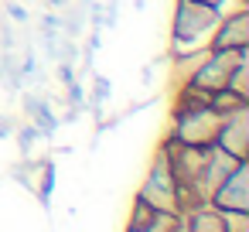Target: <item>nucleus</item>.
<instances>
[{
    "label": "nucleus",
    "mask_w": 249,
    "mask_h": 232,
    "mask_svg": "<svg viewBox=\"0 0 249 232\" xmlns=\"http://www.w3.org/2000/svg\"><path fill=\"white\" fill-rule=\"evenodd\" d=\"M218 126H222V113L205 96H195V92L181 89L167 140L178 143V147H212L215 137H218Z\"/></svg>",
    "instance_id": "nucleus-1"
},
{
    "label": "nucleus",
    "mask_w": 249,
    "mask_h": 232,
    "mask_svg": "<svg viewBox=\"0 0 249 232\" xmlns=\"http://www.w3.org/2000/svg\"><path fill=\"white\" fill-rule=\"evenodd\" d=\"M225 11H215L208 4H195V0H178L174 4V21H171V38L181 52L188 48H208V38Z\"/></svg>",
    "instance_id": "nucleus-2"
},
{
    "label": "nucleus",
    "mask_w": 249,
    "mask_h": 232,
    "mask_svg": "<svg viewBox=\"0 0 249 232\" xmlns=\"http://www.w3.org/2000/svg\"><path fill=\"white\" fill-rule=\"evenodd\" d=\"M137 198L147 201V205L157 208V212L181 215V195H178V178H174V167H171V147H167V140L157 147L154 164H150V174H147V181L140 184Z\"/></svg>",
    "instance_id": "nucleus-3"
},
{
    "label": "nucleus",
    "mask_w": 249,
    "mask_h": 232,
    "mask_svg": "<svg viewBox=\"0 0 249 232\" xmlns=\"http://www.w3.org/2000/svg\"><path fill=\"white\" fill-rule=\"evenodd\" d=\"M246 55H249V52H215V48H208V52L201 55V62H198V69L181 82V89L212 99L215 92H222V89L229 86L235 65H239Z\"/></svg>",
    "instance_id": "nucleus-4"
},
{
    "label": "nucleus",
    "mask_w": 249,
    "mask_h": 232,
    "mask_svg": "<svg viewBox=\"0 0 249 232\" xmlns=\"http://www.w3.org/2000/svg\"><path fill=\"white\" fill-rule=\"evenodd\" d=\"M208 205L222 208V212H249V161H239L222 184L212 191Z\"/></svg>",
    "instance_id": "nucleus-5"
},
{
    "label": "nucleus",
    "mask_w": 249,
    "mask_h": 232,
    "mask_svg": "<svg viewBox=\"0 0 249 232\" xmlns=\"http://www.w3.org/2000/svg\"><path fill=\"white\" fill-rule=\"evenodd\" d=\"M208 48H215V52H249V11L235 7V11L222 14L212 38H208Z\"/></svg>",
    "instance_id": "nucleus-6"
},
{
    "label": "nucleus",
    "mask_w": 249,
    "mask_h": 232,
    "mask_svg": "<svg viewBox=\"0 0 249 232\" xmlns=\"http://www.w3.org/2000/svg\"><path fill=\"white\" fill-rule=\"evenodd\" d=\"M212 147L232 154L235 161H249V103L222 116V126Z\"/></svg>",
    "instance_id": "nucleus-7"
},
{
    "label": "nucleus",
    "mask_w": 249,
    "mask_h": 232,
    "mask_svg": "<svg viewBox=\"0 0 249 232\" xmlns=\"http://www.w3.org/2000/svg\"><path fill=\"white\" fill-rule=\"evenodd\" d=\"M235 164H239V161H235L232 154H225V150H218V147H208V154H205V167H201V181H198V195H201V201L212 198V191L222 184V178H225Z\"/></svg>",
    "instance_id": "nucleus-8"
},
{
    "label": "nucleus",
    "mask_w": 249,
    "mask_h": 232,
    "mask_svg": "<svg viewBox=\"0 0 249 232\" xmlns=\"http://www.w3.org/2000/svg\"><path fill=\"white\" fill-rule=\"evenodd\" d=\"M184 225H188V232H225V222H222V212L215 208V205H195V208H188L184 215Z\"/></svg>",
    "instance_id": "nucleus-9"
},
{
    "label": "nucleus",
    "mask_w": 249,
    "mask_h": 232,
    "mask_svg": "<svg viewBox=\"0 0 249 232\" xmlns=\"http://www.w3.org/2000/svg\"><path fill=\"white\" fill-rule=\"evenodd\" d=\"M181 215H171V212H154L150 218L137 222V225H126V232H174Z\"/></svg>",
    "instance_id": "nucleus-10"
},
{
    "label": "nucleus",
    "mask_w": 249,
    "mask_h": 232,
    "mask_svg": "<svg viewBox=\"0 0 249 232\" xmlns=\"http://www.w3.org/2000/svg\"><path fill=\"white\" fill-rule=\"evenodd\" d=\"M225 89H232L235 96H242V99H249V55L235 65V72H232V79H229V86Z\"/></svg>",
    "instance_id": "nucleus-11"
},
{
    "label": "nucleus",
    "mask_w": 249,
    "mask_h": 232,
    "mask_svg": "<svg viewBox=\"0 0 249 232\" xmlns=\"http://www.w3.org/2000/svg\"><path fill=\"white\" fill-rule=\"evenodd\" d=\"M222 222H225V232H249V212H222Z\"/></svg>",
    "instance_id": "nucleus-12"
},
{
    "label": "nucleus",
    "mask_w": 249,
    "mask_h": 232,
    "mask_svg": "<svg viewBox=\"0 0 249 232\" xmlns=\"http://www.w3.org/2000/svg\"><path fill=\"white\" fill-rule=\"evenodd\" d=\"M195 4H208V7H215V11H225L232 0H195Z\"/></svg>",
    "instance_id": "nucleus-13"
},
{
    "label": "nucleus",
    "mask_w": 249,
    "mask_h": 232,
    "mask_svg": "<svg viewBox=\"0 0 249 232\" xmlns=\"http://www.w3.org/2000/svg\"><path fill=\"white\" fill-rule=\"evenodd\" d=\"M11 18H14V21H24L28 14H24V7H11Z\"/></svg>",
    "instance_id": "nucleus-14"
},
{
    "label": "nucleus",
    "mask_w": 249,
    "mask_h": 232,
    "mask_svg": "<svg viewBox=\"0 0 249 232\" xmlns=\"http://www.w3.org/2000/svg\"><path fill=\"white\" fill-rule=\"evenodd\" d=\"M174 232H188V225H184V218H178V225H174Z\"/></svg>",
    "instance_id": "nucleus-15"
}]
</instances>
